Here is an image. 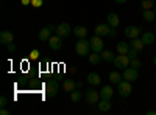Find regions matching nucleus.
I'll list each match as a JSON object with an SVG mask.
<instances>
[{
  "label": "nucleus",
  "instance_id": "obj_37",
  "mask_svg": "<svg viewBox=\"0 0 156 115\" xmlns=\"http://www.w3.org/2000/svg\"><path fill=\"white\" fill-rule=\"evenodd\" d=\"M114 2H115V3H119V5H122V3H126L128 0H114Z\"/></svg>",
  "mask_w": 156,
  "mask_h": 115
},
{
  "label": "nucleus",
  "instance_id": "obj_38",
  "mask_svg": "<svg viewBox=\"0 0 156 115\" xmlns=\"http://www.w3.org/2000/svg\"><path fill=\"white\" fill-rule=\"evenodd\" d=\"M81 86H83L81 81H78V83H76V89H81Z\"/></svg>",
  "mask_w": 156,
  "mask_h": 115
},
{
  "label": "nucleus",
  "instance_id": "obj_11",
  "mask_svg": "<svg viewBox=\"0 0 156 115\" xmlns=\"http://www.w3.org/2000/svg\"><path fill=\"white\" fill-rule=\"evenodd\" d=\"M111 33V27H109V23H100L95 27V34L100 36V37H105Z\"/></svg>",
  "mask_w": 156,
  "mask_h": 115
},
{
  "label": "nucleus",
  "instance_id": "obj_1",
  "mask_svg": "<svg viewBox=\"0 0 156 115\" xmlns=\"http://www.w3.org/2000/svg\"><path fill=\"white\" fill-rule=\"evenodd\" d=\"M75 52H76L78 56H89V53H90V42L86 41V37L78 39L76 44H75Z\"/></svg>",
  "mask_w": 156,
  "mask_h": 115
},
{
  "label": "nucleus",
  "instance_id": "obj_36",
  "mask_svg": "<svg viewBox=\"0 0 156 115\" xmlns=\"http://www.w3.org/2000/svg\"><path fill=\"white\" fill-rule=\"evenodd\" d=\"M22 5L27 6V5H31V0H22Z\"/></svg>",
  "mask_w": 156,
  "mask_h": 115
},
{
  "label": "nucleus",
  "instance_id": "obj_22",
  "mask_svg": "<svg viewBox=\"0 0 156 115\" xmlns=\"http://www.w3.org/2000/svg\"><path fill=\"white\" fill-rule=\"evenodd\" d=\"M73 34L78 37V39H81V37H86V34H87V28H86V27H81V25H78V27L73 28Z\"/></svg>",
  "mask_w": 156,
  "mask_h": 115
},
{
  "label": "nucleus",
  "instance_id": "obj_13",
  "mask_svg": "<svg viewBox=\"0 0 156 115\" xmlns=\"http://www.w3.org/2000/svg\"><path fill=\"white\" fill-rule=\"evenodd\" d=\"M106 23H109L111 28H117L119 23H120V19H119V16H117L115 12H109L108 17H106Z\"/></svg>",
  "mask_w": 156,
  "mask_h": 115
},
{
  "label": "nucleus",
  "instance_id": "obj_29",
  "mask_svg": "<svg viewBox=\"0 0 156 115\" xmlns=\"http://www.w3.org/2000/svg\"><path fill=\"white\" fill-rule=\"evenodd\" d=\"M137 53H139L137 50H134V48H129V50H128V53H126V56H128L129 59H136V58H137Z\"/></svg>",
  "mask_w": 156,
  "mask_h": 115
},
{
  "label": "nucleus",
  "instance_id": "obj_33",
  "mask_svg": "<svg viewBox=\"0 0 156 115\" xmlns=\"http://www.w3.org/2000/svg\"><path fill=\"white\" fill-rule=\"evenodd\" d=\"M6 50H8L9 53H14V52H16V45L12 44V42H9V44L6 45Z\"/></svg>",
  "mask_w": 156,
  "mask_h": 115
},
{
  "label": "nucleus",
  "instance_id": "obj_9",
  "mask_svg": "<svg viewBox=\"0 0 156 115\" xmlns=\"http://www.w3.org/2000/svg\"><path fill=\"white\" fill-rule=\"evenodd\" d=\"M123 34L126 37H129V39H136V37H139L142 34V30L139 27H133V25H129V27H126L123 30Z\"/></svg>",
  "mask_w": 156,
  "mask_h": 115
},
{
  "label": "nucleus",
  "instance_id": "obj_31",
  "mask_svg": "<svg viewBox=\"0 0 156 115\" xmlns=\"http://www.w3.org/2000/svg\"><path fill=\"white\" fill-rule=\"evenodd\" d=\"M42 0H31V6H34V8H41L42 6Z\"/></svg>",
  "mask_w": 156,
  "mask_h": 115
},
{
  "label": "nucleus",
  "instance_id": "obj_28",
  "mask_svg": "<svg viewBox=\"0 0 156 115\" xmlns=\"http://www.w3.org/2000/svg\"><path fill=\"white\" fill-rule=\"evenodd\" d=\"M142 8H144V9L154 8V0H142Z\"/></svg>",
  "mask_w": 156,
  "mask_h": 115
},
{
  "label": "nucleus",
  "instance_id": "obj_34",
  "mask_svg": "<svg viewBox=\"0 0 156 115\" xmlns=\"http://www.w3.org/2000/svg\"><path fill=\"white\" fill-rule=\"evenodd\" d=\"M6 104H8V100H6V96H2V98H0V106L5 107Z\"/></svg>",
  "mask_w": 156,
  "mask_h": 115
},
{
  "label": "nucleus",
  "instance_id": "obj_5",
  "mask_svg": "<svg viewBox=\"0 0 156 115\" xmlns=\"http://www.w3.org/2000/svg\"><path fill=\"white\" fill-rule=\"evenodd\" d=\"M84 100L89 104H97L100 101V92H97L95 89H87L84 93Z\"/></svg>",
  "mask_w": 156,
  "mask_h": 115
},
{
  "label": "nucleus",
  "instance_id": "obj_35",
  "mask_svg": "<svg viewBox=\"0 0 156 115\" xmlns=\"http://www.w3.org/2000/svg\"><path fill=\"white\" fill-rule=\"evenodd\" d=\"M0 113H2V115H9V110H6L5 107H2V110H0Z\"/></svg>",
  "mask_w": 156,
  "mask_h": 115
},
{
  "label": "nucleus",
  "instance_id": "obj_15",
  "mask_svg": "<svg viewBox=\"0 0 156 115\" xmlns=\"http://www.w3.org/2000/svg\"><path fill=\"white\" fill-rule=\"evenodd\" d=\"M112 95H114V90H112L111 86H105V87L100 90V98H101V100H111Z\"/></svg>",
  "mask_w": 156,
  "mask_h": 115
},
{
  "label": "nucleus",
  "instance_id": "obj_7",
  "mask_svg": "<svg viewBox=\"0 0 156 115\" xmlns=\"http://www.w3.org/2000/svg\"><path fill=\"white\" fill-rule=\"evenodd\" d=\"M139 78V73H137V69H134V67H126V69H123V79H126V81H129V83H133V81H136Z\"/></svg>",
  "mask_w": 156,
  "mask_h": 115
},
{
  "label": "nucleus",
  "instance_id": "obj_32",
  "mask_svg": "<svg viewBox=\"0 0 156 115\" xmlns=\"http://www.w3.org/2000/svg\"><path fill=\"white\" fill-rule=\"evenodd\" d=\"M39 58V50H31L30 52V59H37Z\"/></svg>",
  "mask_w": 156,
  "mask_h": 115
},
{
  "label": "nucleus",
  "instance_id": "obj_6",
  "mask_svg": "<svg viewBox=\"0 0 156 115\" xmlns=\"http://www.w3.org/2000/svg\"><path fill=\"white\" fill-rule=\"evenodd\" d=\"M129 59L126 55H117L115 58H114V67H117V69H126V67H129Z\"/></svg>",
  "mask_w": 156,
  "mask_h": 115
},
{
  "label": "nucleus",
  "instance_id": "obj_40",
  "mask_svg": "<svg viewBox=\"0 0 156 115\" xmlns=\"http://www.w3.org/2000/svg\"><path fill=\"white\" fill-rule=\"evenodd\" d=\"M153 64H154V67H156V56L153 58Z\"/></svg>",
  "mask_w": 156,
  "mask_h": 115
},
{
  "label": "nucleus",
  "instance_id": "obj_39",
  "mask_svg": "<svg viewBox=\"0 0 156 115\" xmlns=\"http://www.w3.org/2000/svg\"><path fill=\"white\" fill-rule=\"evenodd\" d=\"M147 115H156V110H150V112H147Z\"/></svg>",
  "mask_w": 156,
  "mask_h": 115
},
{
  "label": "nucleus",
  "instance_id": "obj_2",
  "mask_svg": "<svg viewBox=\"0 0 156 115\" xmlns=\"http://www.w3.org/2000/svg\"><path fill=\"white\" fill-rule=\"evenodd\" d=\"M58 90H59V84H58L56 79H48L45 83V95H47V98H53L58 93Z\"/></svg>",
  "mask_w": 156,
  "mask_h": 115
},
{
  "label": "nucleus",
  "instance_id": "obj_10",
  "mask_svg": "<svg viewBox=\"0 0 156 115\" xmlns=\"http://www.w3.org/2000/svg\"><path fill=\"white\" fill-rule=\"evenodd\" d=\"M55 30V25H48V27L42 28L41 31H39V41H42V42H48V39L51 37V31Z\"/></svg>",
  "mask_w": 156,
  "mask_h": 115
},
{
  "label": "nucleus",
  "instance_id": "obj_41",
  "mask_svg": "<svg viewBox=\"0 0 156 115\" xmlns=\"http://www.w3.org/2000/svg\"><path fill=\"white\" fill-rule=\"evenodd\" d=\"M153 11H154V14H156V5H154V8H153Z\"/></svg>",
  "mask_w": 156,
  "mask_h": 115
},
{
  "label": "nucleus",
  "instance_id": "obj_24",
  "mask_svg": "<svg viewBox=\"0 0 156 115\" xmlns=\"http://www.w3.org/2000/svg\"><path fill=\"white\" fill-rule=\"evenodd\" d=\"M109 81L112 84H119L122 81V75L119 72H109Z\"/></svg>",
  "mask_w": 156,
  "mask_h": 115
},
{
  "label": "nucleus",
  "instance_id": "obj_8",
  "mask_svg": "<svg viewBox=\"0 0 156 115\" xmlns=\"http://www.w3.org/2000/svg\"><path fill=\"white\" fill-rule=\"evenodd\" d=\"M56 34L61 37V39H62V37H67L70 33H72V27H70V25L67 23V22H62V23H59L58 25V27H56Z\"/></svg>",
  "mask_w": 156,
  "mask_h": 115
},
{
  "label": "nucleus",
  "instance_id": "obj_27",
  "mask_svg": "<svg viewBox=\"0 0 156 115\" xmlns=\"http://www.w3.org/2000/svg\"><path fill=\"white\" fill-rule=\"evenodd\" d=\"M81 98H83L81 92H78L76 89H75L73 92H70V100L73 101V103H80V101H81Z\"/></svg>",
  "mask_w": 156,
  "mask_h": 115
},
{
  "label": "nucleus",
  "instance_id": "obj_21",
  "mask_svg": "<svg viewBox=\"0 0 156 115\" xmlns=\"http://www.w3.org/2000/svg\"><path fill=\"white\" fill-rule=\"evenodd\" d=\"M115 50H117V53H119V55H126L128 50H129V44H126V42H117Z\"/></svg>",
  "mask_w": 156,
  "mask_h": 115
},
{
  "label": "nucleus",
  "instance_id": "obj_25",
  "mask_svg": "<svg viewBox=\"0 0 156 115\" xmlns=\"http://www.w3.org/2000/svg\"><path fill=\"white\" fill-rule=\"evenodd\" d=\"M142 17H144L147 22H153L156 19V14H154V11L151 9H144V12H142Z\"/></svg>",
  "mask_w": 156,
  "mask_h": 115
},
{
  "label": "nucleus",
  "instance_id": "obj_23",
  "mask_svg": "<svg viewBox=\"0 0 156 115\" xmlns=\"http://www.w3.org/2000/svg\"><path fill=\"white\" fill-rule=\"evenodd\" d=\"M101 55V61H105V62H114V53L111 52V50H103V52L100 53Z\"/></svg>",
  "mask_w": 156,
  "mask_h": 115
},
{
  "label": "nucleus",
  "instance_id": "obj_12",
  "mask_svg": "<svg viewBox=\"0 0 156 115\" xmlns=\"http://www.w3.org/2000/svg\"><path fill=\"white\" fill-rule=\"evenodd\" d=\"M12 41H14V34H12L11 31H6V30L0 31V44L8 45V44L12 42Z\"/></svg>",
  "mask_w": 156,
  "mask_h": 115
},
{
  "label": "nucleus",
  "instance_id": "obj_16",
  "mask_svg": "<svg viewBox=\"0 0 156 115\" xmlns=\"http://www.w3.org/2000/svg\"><path fill=\"white\" fill-rule=\"evenodd\" d=\"M144 47H145L144 41L139 39V37H136V39H131V42H129V48H134V50H137L139 53L142 52V50H144Z\"/></svg>",
  "mask_w": 156,
  "mask_h": 115
},
{
  "label": "nucleus",
  "instance_id": "obj_4",
  "mask_svg": "<svg viewBox=\"0 0 156 115\" xmlns=\"http://www.w3.org/2000/svg\"><path fill=\"white\" fill-rule=\"evenodd\" d=\"M89 42H90V50L95 52V53H101L103 50H105V42H103V39H101L100 36H97V34Z\"/></svg>",
  "mask_w": 156,
  "mask_h": 115
},
{
  "label": "nucleus",
  "instance_id": "obj_3",
  "mask_svg": "<svg viewBox=\"0 0 156 115\" xmlns=\"http://www.w3.org/2000/svg\"><path fill=\"white\" fill-rule=\"evenodd\" d=\"M117 90H119V95H120V96H123V98L129 96V95H131V92H133L131 83H129V81H126V79L120 81L119 84H117Z\"/></svg>",
  "mask_w": 156,
  "mask_h": 115
},
{
  "label": "nucleus",
  "instance_id": "obj_14",
  "mask_svg": "<svg viewBox=\"0 0 156 115\" xmlns=\"http://www.w3.org/2000/svg\"><path fill=\"white\" fill-rule=\"evenodd\" d=\"M48 47L51 50H59L62 47V42H61V37L56 34V36H51L50 39H48Z\"/></svg>",
  "mask_w": 156,
  "mask_h": 115
},
{
  "label": "nucleus",
  "instance_id": "obj_18",
  "mask_svg": "<svg viewBox=\"0 0 156 115\" xmlns=\"http://www.w3.org/2000/svg\"><path fill=\"white\" fill-rule=\"evenodd\" d=\"M62 89H64V90H66V92H73L75 90V89H76V83L73 81V79H64L62 81Z\"/></svg>",
  "mask_w": 156,
  "mask_h": 115
},
{
  "label": "nucleus",
  "instance_id": "obj_20",
  "mask_svg": "<svg viewBox=\"0 0 156 115\" xmlns=\"http://www.w3.org/2000/svg\"><path fill=\"white\" fill-rule=\"evenodd\" d=\"M97 109H98L100 112H108V110L111 109L109 100H101V98H100V101L97 103Z\"/></svg>",
  "mask_w": 156,
  "mask_h": 115
},
{
  "label": "nucleus",
  "instance_id": "obj_30",
  "mask_svg": "<svg viewBox=\"0 0 156 115\" xmlns=\"http://www.w3.org/2000/svg\"><path fill=\"white\" fill-rule=\"evenodd\" d=\"M129 66H131V67H134V69H140V61L136 58V59H131V61H129Z\"/></svg>",
  "mask_w": 156,
  "mask_h": 115
},
{
  "label": "nucleus",
  "instance_id": "obj_19",
  "mask_svg": "<svg viewBox=\"0 0 156 115\" xmlns=\"http://www.w3.org/2000/svg\"><path fill=\"white\" fill-rule=\"evenodd\" d=\"M86 79H87V83H89L90 86H98V84L101 83L100 75H97V73H94V72H92V73H89Z\"/></svg>",
  "mask_w": 156,
  "mask_h": 115
},
{
  "label": "nucleus",
  "instance_id": "obj_26",
  "mask_svg": "<svg viewBox=\"0 0 156 115\" xmlns=\"http://www.w3.org/2000/svg\"><path fill=\"white\" fill-rule=\"evenodd\" d=\"M101 61V55L100 53H95V52H92L89 55V62L92 64V66H97V64Z\"/></svg>",
  "mask_w": 156,
  "mask_h": 115
},
{
  "label": "nucleus",
  "instance_id": "obj_17",
  "mask_svg": "<svg viewBox=\"0 0 156 115\" xmlns=\"http://www.w3.org/2000/svg\"><path fill=\"white\" fill-rule=\"evenodd\" d=\"M140 39L144 41L145 45H151V44L154 42V34H153L151 31H145V33L140 34Z\"/></svg>",
  "mask_w": 156,
  "mask_h": 115
}]
</instances>
